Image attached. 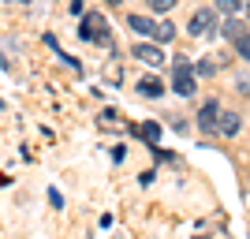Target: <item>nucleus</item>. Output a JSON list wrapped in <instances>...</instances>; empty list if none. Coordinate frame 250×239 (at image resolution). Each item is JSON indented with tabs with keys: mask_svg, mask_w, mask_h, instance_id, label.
Returning <instances> with one entry per match:
<instances>
[{
	"mask_svg": "<svg viewBox=\"0 0 250 239\" xmlns=\"http://www.w3.org/2000/svg\"><path fill=\"white\" fill-rule=\"evenodd\" d=\"M79 38L90 45H112V34H108V22H104L101 11H86L83 26H79Z\"/></svg>",
	"mask_w": 250,
	"mask_h": 239,
	"instance_id": "obj_1",
	"label": "nucleus"
},
{
	"mask_svg": "<svg viewBox=\"0 0 250 239\" xmlns=\"http://www.w3.org/2000/svg\"><path fill=\"white\" fill-rule=\"evenodd\" d=\"M127 26L138 30V34H146V38H153V42H172V38H176V26H172V22H153L149 15H131Z\"/></svg>",
	"mask_w": 250,
	"mask_h": 239,
	"instance_id": "obj_2",
	"label": "nucleus"
},
{
	"mask_svg": "<svg viewBox=\"0 0 250 239\" xmlns=\"http://www.w3.org/2000/svg\"><path fill=\"white\" fill-rule=\"evenodd\" d=\"M172 90H176L179 97H190L194 90H198V83H194V67H190L183 56H176V67H172Z\"/></svg>",
	"mask_w": 250,
	"mask_h": 239,
	"instance_id": "obj_3",
	"label": "nucleus"
},
{
	"mask_svg": "<svg viewBox=\"0 0 250 239\" xmlns=\"http://www.w3.org/2000/svg\"><path fill=\"white\" fill-rule=\"evenodd\" d=\"M220 30H224V38L235 45V52H239L243 60H250V30H247V26H243L239 19H228Z\"/></svg>",
	"mask_w": 250,
	"mask_h": 239,
	"instance_id": "obj_4",
	"label": "nucleus"
},
{
	"mask_svg": "<svg viewBox=\"0 0 250 239\" xmlns=\"http://www.w3.org/2000/svg\"><path fill=\"white\" fill-rule=\"evenodd\" d=\"M187 34H194V38L217 34V11H213V8H198L194 15H190V22H187Z\"/></svg>",
	"mask_w": 250,
	"mask_h": 239,
	"instance_id": "obj_5",
	"label": "nucleus"
},
{
	"mask_svg": "<svg viewBox=\"0 0 250 239\" xmlns=\"http://www.w3.org/2000/svg\"><path fill=\"white\" fill-rule=\"evenodd\" d=\"M135 60H142V64H149V67H161V64H165V52L157 49V45H146V42H138L135 49Z\"/></svg>",
	"mask_w": 250,
	"mask_h": 239,
	"instance_id": "obj_6",
	"label": "nucleus"
},
{
	"mask_svg": "<svg viewBox=\"0 0 250 239\" xmlns=\"http://www.w3.org/2000/svg\"><path fill=\"white\" fill-rule=\"evenodd\" d=\"M217 120H220V105L217 101H206L198 112V127L202 131H217Z\"/></svg>",
	"mask_w": 250,
	"mask_h": 239,
	"instance_id": "obj_7",
	"label": "nucleus"
},
{
	"mask_svg": "<svg viewBox=\"0 0 250 239\" xmlns=\"http://www.w3.org/2000/svg\"><path fill=\"white\" fill-rule=\"evenodd\" d=\"M239 127H243V120L235 112H220V120H217V131L224 138H231V135H239Z\"/></svg>",
	"mask_w": 250,
	"mask_h": 239,
	"instance_id": "obj_8",
	"label": "nucleus"
},
{
	"mask_svg": "<svg viewBox=\"0 0 250 239\" xmlns=\"http://www.w3.org/2000/svg\"><path fill=\"white\" fill-rule=\"evenodd\" d=\"M138 94L142 97H161L165 86H161V79H153V75H142V79H138Z\"/></svg>",
	"mask_w": 250,
	"mask_h": 239,
	"instance_id": "obj_9",
	"label": "nucleus"
},
{
	"mask_svg": "<svg viewBox=\"0 0 250 239\" xmlns=\"http://www.w3.org/2000/svg\"><path fill=\"white\" fill-rule=\"evenodd\" d=\"M217 8L224 11V15H239V8H243V0H217Z\"/></svg>",
	"mask_w": 250,
	"mask_h": 239,
	"instance_id": "obj_10",
	"label": "nucleus"
},
{
	"mask_svg": "<svg viewBox=\"0 0 250 239\" xmlns=\"http://www.w3.org/2000/svg\"><path fill=\"white\" fill-rule=\"evenodd\" d=\"M138 135L149 138V142H157V138H161V127H157V124H142V127H138Z\"/></svg>",
	"mask_w": 250,
	"mask_h": 239,
	"instance_id": "obj_11",
	"label": "nucleus"
},
{
	"mask_svg": "<svg viewBox=\"0 0 250 239\" xmlns=\"http://www.w3.org/2000/svg\"><path fill=\"white\" fill-rule=\"evenodd\" d=\"M146 4H149V11H157V15H161V11H168L176 0H146Z\"/></svg>",
	"mask_w": 250,
	"mask_h": 239,
	"instance_id": "obj_12",
	"label": "nucleus"
},
{
	"mask_svg": "<svg viewBox=\"0 0 250 239\" xmlns=\"http://www.w3.org/2000/svg\"><path fill=\"white\" fill-rule=\"evenodd\" d=\"M49 202H52V206H56V209H60V206H63V198H60V191H56V187H52V191H49Z\"/></svg>",
	"mask_w": 250,
	"mask_h": 239,
	"instance_id": "obj_13",
	"label": "nucleus"
},
{
	"mask_svg": "<svg viewBox=\"0 0 250 239\" xmlns=\"http://www.w3.org/2000/svg\"><path fill=\"white\" fill-rule=\"evenodd\" d=\"M0 71H8V60H4V56H0Z\"/></svg>",
	"mask_w": 250,
	"mask_h": 239,
	"instance_id": "obj_14",
	"label": "nucleus"
},
{
	"mask_svg": "<svg viewBox=\"0 0 250 239\" xmlns=\"http://www.w3.org/2000/svg\"><path fill=\"white\" fill-rule=\"evenodd\" d=\"M243 4H247V8H250V0H243Z\"/></svg>",
	"mask_w": 250,
	"mask_h": 239,
	"instance_id": "obj_15",
	"label": "nucleus"
}]
</instances>
